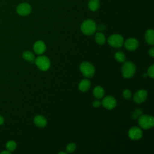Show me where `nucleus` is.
I'll return each mask as SVG.
<instances>
[{
  "instance_id": "f257e3e1",
  "label": "nucleus",
  "mask_w": 154,
  "mask_h": 154,
  "mask_svg": "<svg viewBox=\"0 0 154 154\" xmlns=\"http://www.w3.org/2000/svg\"><path fill=\"white\" fill-rule=\"evenodd\" d=\"M96 25L94 21L91 19L84 20L81 25V31L85 35H90L94 34L96 30Z\"/></svg>"
},
{
  "instance_id": "f03ea898",
  "label": "nucleus",
  "mask_w": 154,
  "mask_h": 154,
  "mask_svg": "<svg viewBox=\"0 0 154 154\" xmlns=\"http://www.w3.org/2000/svg\"><path fill=\"white\" fill-rule=\"evenodd\" d=\"M138 122L140 127L144 129H150L154 125L153 117L147 114L140 115Z\"/></svg>"
},
{
  "instance_id": "7ed1b4c3",
  "label": "nucleus",
  "mask_w": 154,
  "mask_h": 154,
  "mask_svg": "<svg viewBox=\"0 0 154 154\" xmlns=\"http://www.w3.org/2000/svg\"><path fill=\"white\" fill-rule=\"evenodd\" d=\"M136 67L131 61H126L123 63L122 67V73L124 78H129L135 74Z\"/></svg>"
},
{
  "instance_id": "20e7f679",
  "label": "nucleus",
  "mask_w": 154,
  "mask_h": 154,
  "mask_svg": "<svg viewBox=\"0 0 154 154\" xmlns=\"http://www.w3.org/2000/svg\"><path fill=\"white\" fill-rule=\"evenodd\" d=\"M80 70L82 74L87 78H91L95 72V69L93 64L89 62H83L80 64Z\"/></svg>"
},
{
  "instance_id": "39448f33",
  "label": "nucleus",
  "mask_w": 154,
  "mask_h": 154,
  "mask_svg": "<svg viewBox=\"0 0 154 154\" xmlns=\"http://www.w3.org/2000/svg\"><path fill=\"white\" fill-rule=\"evenodd\" d=\"M34 63L39 69L43 71H46L49 69L51 66L49 59L46 56H40L36 58Z\"/></svg>"
},
{
  "instance_id": "423d86ee",
  "label": "nucleus",
  "mask_w": 154,
  "mask_h": 154,
  "mask_svg": "<svg viewBox=\"0 0 154 154\" xmlns=\"http://www.w3.org/2000/svg\"><path fill=\"white\" fill-rule=\"evenodd\" d=\"M108 43L112 47L119 48L123 45L124 40L121 35L119 34H114L108 37Z\"/></svg>"
},
{
  "instance_id": "0eeeda50",
  "label": "nucleus",
  "mask_w": 154,
  "mask_h": 154,
  "mask_svg": "<svg viewBox=\"0 0 154 154\" xmlns=\"http://www.w3.org/2000/svg\"><path fill=\"white\" fill-rule=\"evenodd\" d=\"M16 11L17 14L20 16H27L31 11V7L29 4L26 2H23L17 5L16 8Z\"/></svg>"
},
{
  "instance_id": "6e6552de",
  "label": "nucleus",
  "mask_w": 154,
  "mask_h": 154,
  "mask_svg": "<svg viewBox=\"0 0 154 154\" xmlns=\"http://www.w3.org/2000/svg\"><path fill=\"white\" fill-rule=\"evenodd\" d=\"M101 103L106 109H112L116 107L117 102L114 97L111 96H107L103 99Z\"/></svg>"
},
{
  "instance_id": "1a4fd4ad",
  "label": "nucleus",
  "mask_w": 154,
  "mask_h": 154,
  "mask_svg": "<svg viewBox=\"0 0 154 154\" xmlns=\"http://www.w3.org/2000/svg\"><path fill=\"white\" fill-rule=\"evenodd\" d=\"M147 97V92L145 90H139L135 92L133 96V100L136 103H141L144 102Z\"/></svg>"
},
{
  "instance_id": "9d476101",
  "label": "nucleus",
  "mask_w": 154,
  "mask_h": 154,
  "mask_svg": "<svg viewBox=\"0 0 154 154\" xmlns=\"http://www.w3.org/2000/svg\"><path fill=\"white\" fill-rule=\"evenodd\" d=\"M143 136V132L141 129L137 127L134 126L131 128L128 131V137L133 140H139Z\"/></svg>"
},
{
  "instance_id": "9b49d317",
  "label": "nucleus",
  "mask_w": 154,
  "mask_h": 154,
  "mask_svg": "<svg viewBox=\"0 0 154 154\" xmlns=\"http://www.w3.org/2000/svg\"><path fill=\"white\" fill-rule=\"evenodd\" d=\"M125 46L128 50L134 51L138 47L139 42L136 38H129L125 41Z\"/></svg>"
},
{
  "instance_id": "f8f14e48",
  "label": "nucleus",
  "mask_w": 154,
  "mask_h": 154,
  "mask_svg": "<svg viewBox=\"0 0 154 154\" xmlns=\"http://www.w3.org/2000/svg\"><path fill=\"white\" fill-rule=\"evenodd\" d=\"M33 49L36 54H42L46 50V45L43 41L38 40L34 44Z\"/></svg>"
},
{
  "instance_id": "ddd939ff",
  "label": "nucleus",
  "mask_w": 154,
  "mask_h": 154,
  "mask_svg": "<svg viewBox=\"0 0 154 154\" xmlns=\"http://www.w3.org/2000/svg\"><path fill=\"white\" fill-rule=\"evenodd\" d=\"M34 123L35 125L40 128H43L46 126L47 123V121L46 119L40 115H37L34 118Z\"/></svg>"
},
{
  "instance_id": "4468645a",
  "label": "nucleus",
  "mask_w": 154,
  "mask_h": 154,
  "mask_svg": "<svg viewBox=\"0 0 154 154\" xmlns=\"http://www.w3.org/2000/svg\"><path fill=\"white\" fill-rule=\"evenodd\" d=\"M145 40L149 45L154 44V31L152 29H147L145 34Z\"/></svg>"
},
{
  "instance_id": "2eb2a0df",
  "label": "nucleus",
  "mask_w": 154,
  "mask_h": 154,
  "mask_svg": "<svg viewBox=\"0 0 154 154\" xmlns=\"http://www.w3.org/2000/svg\"><path fill=\"white\" fill-rule=\"evenodd\" d=\"M90 82L88 79H82V81H81V82H79V90H81V91H87L90 87Z\"/></svg>"
},
{
  "instance_id": "dca6fc26",
  "label": "nucleus",
  "mask_w": 154,
  "mask_h": 154,
  "mask_svg": "<svg viewBox=\"0 0 154 154\" xmlns=\"http://www.w3.org/2000/svg\"><path fill=\"white\" fill-rule=\"evenodd\" d=\"M93 93L95 97L97 99H101L104 96V90L100 86H96L94 88Z\"/></svg>"
},
{
  "instance_id": "f3484780",
  "label": "nucleus",
  "mask_w": 154,
  "mask_h": 154,
  "mask_svg": "<svg viewBox=\"0 0 154 154\" xmlns=\"http://www.w3.org/2000/svg\"><path fill=\"white\" fill-rule=\"evenodd\" d=\"M100 5L99 0H90L88 2V8L91 11H96Z\"/></svg>"
},
{
  "instance_id": "a211bd4d",
  "label": "nucleus",
  "mask_w": 154,
  "mask_h": 154,
  "mask_svg": "<svg viewBox=\"0 0 154 154\" xmlns=\"http://www.w3.org/2000/svg\"><path fill=\"white\" fill-rule=\"evenodd\" d=\"M22 57L25 60L30 61L31 63H33L35 60L34 55L31 51H25L22 54Z\"/></svg>"
},
{
  "instance_id": "6ab92c4d",
  "label": "nucleus",
  "mask_w": 154,
  "mask_h": 154,
  "mask_svg": "<svg viewBox=\"0 0 154 154\" xmlns=\"http://www.w3.org/2000/svg\"><path fill=\"white\" fill-rule=\"evenodd\" d=\"M95 40L99 45H103L105 43L106 38L103 34L102 32H97L95 35Z\"/></svg>"
},
{
  "instance_id": "aec40b11",
  "label": "nucleus",
  "mask_w": 154,
  "mask_h": 154,
  "mask_svg": "<svg viewBox=\"0 0 154 154\" xmlns=\"http://www.w3.org/2000/svg\"><path fill=\"white\" fill-rule=\"evenodd\" d=\"M115 58L117 61L122 63L125 61L126 57L125 55L122 52H117L115 54Z\"/></svg>"
},
{
  "instance_id": "412c9836",
  "label": "nucleus",
  "mask_w": 154,
  "mask_h": 154,
  "mask_svg": "<svg viewBox=\"0 0 154 154\" xmlns=\"http://www.w3.org/2000/svg\"><path fill=\"white\" fill-rule=\"evenodd\" d=\"M16 146L17 145H16V143L15 141H12V140L9 141L6 144V149H7V150H9L10 152H12L16 149Z\"/></svg>"
},
{
  "instance_id": "4be33fe9",
  "label": "nucleus",
  "mask_w": 154,
  "mask_h": 154,
  "mask_svg": "<svg viewBox=\"0 0 154 154\" xmlns=\"http://www.w3.org/2000/svg\"><path fill=\"white\" fill-rule=\"evenodd\" d=\"M76 149V145L75 143H70L66 147V150L69 153H72L74 152Z\"/></svg>"
},
{
  "instance_id": "5701e85b",
  "label": "nucleus",
  "mask_w": 154,
  "mask_h": 154,
  "mask_svg": "<svg viewBox=\"0 0 154 154\" xmlns=\"http://www.w3.org/2000/svg\"><path fill=\"white\" fill-rule=\"evenodd\" d=\"M147 75H149L150 78H153L154 77V65L152 64L151 65L149 69H147Z\"/></svg>"
},
{
  "instance_id": "b1692460",
  "label": "nucleus",
  "mask_w": 154,
  "mask_h": 154,
  "mask_svg": "<svg viewBox=\"0 0 154 154\" xmlns=\"http://www.w3.org/2000/svg\"><path fill=\"white\" fill-rule=\"evenodd\" d=\"M131 95H132L131 91L128 89L125 90L123 92V97L126 99H130L131 97Z\"/></svg>"
},
{
  "instance_id": "393cba45",
  "label": "nucleus",
  "mask_w": 154,
  "mask_h": 154,
  "mask_svg": "<svg viewBox=\"0 0 154 154\" xmlns=\"http://www.w3.org/2000/svg\"><path fill=\"white\" fill-rule=\"evenodd\" d=\"M100 104H101V102L99 100H94L93 102V106L96 108L100 106Z\"/></svg>"
},
{
  "instance_id": "a878e982",
  "label": "nucleus",
  "mask_w": 154,
  "mask_h": 154,
  "mask_svg": "<svg viewBox=\"0 0 154 154\" xmlns=\"http://www.w3.org/2000/svg\"><path fill=\"white\" fill-rule=\"evenodd\" d=\"M141 113H142V111H141V109H136V110L135 111V112H134V115L135 116L134 117L136 118V117H138V116H140V115L141 114Z\"/></svg>"
},
{
  "instance_id": "bb28decb",
  "label": "nucleus",
  "mask_w": 154,
  "mask_h": 154,
  "mask_svg": "<svg viewBox=\"0 0 154 154\" xmlns=\"http://www.w3.org/2000/svg\"><path fill=\"white\" fill-rule=\"evenodd\" d=\"M149 54L153 57L154 56V48L152 47L149 50Z\"/></svg>"
},
{
  "instance_id": "cd10ccee",
  "label": "nucleus",
  "mask_w": 154,
  "mask_h": 154,
  "mask_svg": "<svg viewBox=\"0 0 154 154\" xmlns=\"http://www.w3.org/2000/svg\"><path fill=\"white\" fill-rule=\"evenodd\" d=\"M104 29H105V26H103V25H99V26H98V28H97V29L99 30V31H102V30H103Z\"/></svg>"
},
{
  "instance_id": "c85d7f7f",
  "label": "nucleus",
  "mask_w": 154,
  "mask_h": 154,
  "mask_svg": "<svg viewBox=\"0 0 154 154\" xmlns=\"http://www.w3.org/2000/svg\"><path fill=\"white\" fill-rule=\"evenodd\" d=\"M4 118L2 117V116H1L0 115V125H2V124L4 123Z\"/></svg>"
},
{
  "instance_id": "c756f323",
  "label": "nucleus",
  "mask_w": 154,
  "mask_h": 154,
  "mask_svg": "<svg viewBox=\"0 0 154 154\" xmlns=\"http://www.w3.org/2000/svg\"><path fill=\"white\" fill-rule=\"evenodd\" d=\"M1 154H4V153H6V154H10V152L9 150H5V151H2V152H1Z\"/></svg>"
},
{
  "instance_id": "7c9ffc66",
  "label": "nucleus",
  "mask_w": 154,
  "mask_h": 154,
  "mask_svg": "<svg viewBox=\"0 0 154 154\" xmlns=\"http://www.w3.org/2000/svg\"><path fill=\"white\" fill-rule=\"evenodd\" d=\"M58 153H59V154H66V153H67V152H63V151H61V152H58Z\"/></svg>"
},
{
  "instance_id": "2f4dec72",
  "label": "nucleus",
  "mask_w": 154,
  "mask_h": 154,
  "mask_svg": "<svg viewBox=\"0 0 154 154\" xmlns=\"http://www.w3.org/2000/svg\"><path fill=\"white\" fill-rule=\"evenodd\" d=\"M147 73H144V74H143V77H144V78H146V77L147 76Z\"/></svg>"
}]
</instances>
